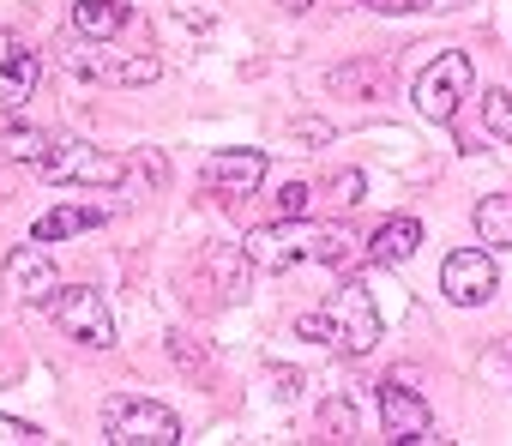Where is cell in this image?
I'll return each mask as SVG.
<instances>
[{"label": "cell", "instance_id": "6da1fadb", "mask_svg": "<svg viewBox=\"0 0 512 446\" xmlns=\"http://www.w3.org/2000/svg\"><path fill=\"white\" fill-rule=\"evenodd\" d=\"M241 260L253 272H290V266H332V272H356L368 266V248L344 230V223H302V217H272L260 230H247Z\"/></svg>", "mask_w": 512, "mask_h": 446}, {"label": "cell", "instance_id": "7a4b0ae2", "mask_svg": "<svg viewBox=\"0 0 512 446\" xmlns=\"http://www.w3.org/2000/svg\"><path fill=\"white\" fill-rule=\"evenodd\" d=\"M55 61H61L73 79H85V85H121V91H133V85H151V79L163 73L151 49H115V37L91 43V37H79V31H73V37L55 49Z\"/></svg>", "mask_w": 512, "mask_h": 446}, {"label": "cell", "instance_id": "3957f363", "mask_svg": "<svg viewBox=\"0 0 512 446\" xmlns=\"http://www.w3.org/2000/svg\"><path fill=\"white\" fill-rule=\"evenodd\" d=\"M320 320H326V344H338L344 356H368L380 344V308L362 278H344L332 290V302L320 308Z\"/></svg>", "mask_w": 512, "mask_h": 446}, {"label": "cell", "instance_id": "277c9868", "mask_svg": "<svg viewBox=\"0 0 512 446\" xmlns=\"http://www.w3.org/2000/svg\"><path fill=\"white\" fill-rule=\"evenodd\" d=\"M37 169L55 187H115L127 175L121 157H109L103 145H85V139H49V151L37 157Z\"/></svg>", "mask_w": 512, "mask_h": 446}, {"label": "cell", "instance_id": "5b68a950", "mask_svg": "<svg viewBox=\"0 0 512 446\" xmlns=\"http://www.w3.org/2000/svg\"><path fill=\"white\" fill-rule=\"evenodd\" d=\"M49 314H55V326H61L73 344H85V350H109V344H115V314L103 308V290H91V284H55Z\"/></svg>", "mask_w": 512, "mask_h": 446}, {"label": "cell", "instance_id": "8992f818", "mask_svg": "<svg viewBox=\"0 0 512 446\" xmlns=\"http://www.w3.org/2000/svg\"><path fill=\"white\" fill-rule=\"evenodd\" d=\"M103 434L115 446H175L181 440V422H175V410L127 392V398H109L103 404Z\"/></svg>", "mask_w": 512, "mask_h": 446}, {"label": "cell", "instance_id": "52a82bcc", "mask_svg": "<svg viewBox=\"0 0 512 446\" xmlns=\"http://www.w3.org/2000/svg\"><path fill=\"white\" fill-rule=\"evenodd\" d=\"M470 97V55H458V49H446L440 61H428L422 67V79H416V109L428 115V121H452L458 115V103Z\"/></svg>", "mask_w": 512, "mask_h": 446}, {"label": "cell", "instance_id": "ba28073f", "mask_svg": "<svg viewBox=\"0 0 512 446\" xmlns=\"http://www.w3.org/2000/svg\"><path fill=\"white\" fill-rule=\"evenodd\" d=\"M494 290H500L494 248H458V254H446V266H440V296H446L452 308H482Z\"/></svg>", "mask_w": 512, "mask_h": 446}, {"label": "cell", "instance_id": "9c48e42d", "mask_svg": "<svg viewBox=\"0 0 512 446\" xmlns=\"http://www.w3.org/2000/svg\"><path fill=\"white\" fill-rule=\"evenodd\" d=\"M199 181H205V193H217V199H241V193H260V181H266V151H211L205 163H199Z\"/></svg>", "mask_w": 512, "mask_h": 446}, {"label": "cell", "instance_id": "30bf717a", "mask_svg": "<svg viewBox=\"0 0 512 446\" xmlns=\"http://www.w3.org/2000/svg\"><path fill=\"white\" fill-rule=\"evenodd\" d=\"M380 422H386V434L404 440V446H416V440H440V434H434V410H428V398L410 392L404 380H386V386H380Z\"/></svg>", "mask_w": 512, "mask_h": 446}, {"label": "cell", "instance_id": "8fae6325", "mask_svg": "<svg viewBox=\"0 0 512 446\" xmlns=\"http://www.w3.org/2000/svg\"><path fill=\"white\" fill-rule=\"evenodd\" d=\"M37 73H43L37 49H25L13 31H0V115H19V109L31 103Z\"/></svg>", "mask_w": 512, "mask_h": 446}, {"label": "cell", "instance_id": "7c38bea8", "mask_svg": "<svg viewBox=\"0 0 512 446\" xmlns=\"http://www.w3.org/2000/svg\"><path fill=\"white\" fill-rule=\"evenodd\" d=\"M7 284H13L19 302H49L55 284H61V272H55V248H49V242H25V248H13V254H7Z\"/></svg>", "mask_w": 512, "mask_h": 446}, {"label": "cell", "instance_id": "4fadbf2b", "mask_svg": "<svg viewBox=\"0 0 512 446\" xmlns=\"http://www.w3.org/2000/svg\"><path fill=\"white\" fill-rule=\"evenodd\" d=\"M326 85H332L338 97L380 103V97H392V85H398V67H392V61H344V67H332V73H326Z\"/></svg>", "mask_w": 512, "mask_h": 446}, {"label": "cell", "instance_id": "5bb4252c", "mask_svg": "<svg viewBox=\"0 0 512 446\" xmlns=\"http://www.w3.org/2000/svg\"><path fill=\"white\" fill-rule=\"evenodd\" d=\"M416 248H422V223L416 217H386L368 236V266H404Z\"/></svg>", "mask_w": 512, "mask_h": 446}, {"label": "cell", "instance_id": "9a60e30c", "mask_svg": "<svg viewBox=\"0 0 512 446\" xmlns=\"http://www.w3.org/2000/svg\"><path fill=\"white\" fill-rule=\"evenodd\" d=\"M103 205H55L49 217H37L31 242H67V236H85V230H103Z\"/></svg>", "mask_w": 512, "mask_h": 446}, {"label": "cell", "instance_id": "2e32d148", "mask_svg": "<svg viewBox=\"0 0 512 446\" xmlns=\"http://www.w3.org/2000/svg\"><path fill=\"white\" fill-rule=\"evenodd\" d=\"M127 19H133L127 0H79V7H73V31H79V37H91V43L121 37V31H127Z\"/></svg>", "mask_w": 512, "mask_h": 446}, {"label": "cell", "instance_id": "e0dca14e", "mask_svg": "<svg viewBox=\"0 0 512 446\" xmlns=\"http://www.w3.org/2000/svg\"><path fill=\"white\" fill-rule=\"evenodd\" d=\"M470 223H476V236H482L488 248H512V193H488V199L470 211Z\"/></svg>", "mask_w": 512, "mask_h": 446}, {"label": "cell", "instance_id": "ac0fdd59", "mask_svg": "<svg viewBox=\"0 0 512 446\" xmlns=\"http://www.w3.org/2000/svg\"><path fill=\"white\" fill-rule=\"evenodd\" d=\"M43 151H49V133H43V127H25V121L0 127V157H7V163H31V169H37Z\"/></svg>", "mask_w": 512, "mask_h": 446}, {"label": "cell", "instance_id": "d6986e66", "mask_svg": "<svg viewBox=\"0 0 512 446\" xmlns=\"http://www.w3.org/2000/svg\"><path fill=\"white\" fill-rule=\"evenodd\" d=\"M482 127L512 145V97H506V91H488V97H482Z\"/></svg>", "mask_w": 512, "mask_h": 446}, {"label": "cell", "instance_id": "ffe728a7", "mask_svg": "<svg viewBox=\"0 0 512 446\" xmlns=\"http://www.w3.org/2000/svg\"><path fill=\"white\" fill-rule=\"evenodd\" d=\"M308 199H314V187H302V181H290V187H278V217H302L308 211Z\"/></svg>", "mask_w": 512, "mask_h": 446}, {"label": "cell", "instance_id": "44dd1931", "mask_svg": "<svg viewBox=\"0 0 512 446\" xmlns=\"http://www.w3.org/2000/svg\"><path fill=\"white\" fill-rule=\"evenodd\" d=\"M326 193H338L344 205H356V199H362V169H344V175H332V181H326Z\"/></svg>", "mask_w": 512, "mask_h": 446}, {"label": "cell", "instance_id": "7402d4cb", "mask_svg": "<svg viewBox=\"0 0 512 446\" xmlns=\"http://www.w3.org/2000/svg\"><path fill=\"white\" fill-rule=\"evenodd\" d=\"M31 440H43L31 422H13V416H0V446H31Z\"/></svg>", "mask_w": 512, "mask_h": 446}, {"label": "cell", "instance_id": "603a6c76", "mask_svg": "<svg viewBox=\"0 0 512 446\" xmlns=\"http://www.w3.org/2000/svg\"><path fill=\"white\" fill-rule=\"evenodd\" d=\"M326 428H332V434L344 428V440H350V434H356V410H350L344 398H332V404H326Z\"/></svg>", "mask_w": 512, "mask_h": 446}, {"label": "cell", "instance_id": "cb8c5ba5", "mask_svg": "<svg viewBox=\"0 0 512 446\" xmlns=\"http://www.w3.org/2000/svg\"><path fill=\"white\" fill-rule=\"evenodd\" d=\"M362 7H368V13H422L428 0H362Z\"/></svg>", "mask_w": 512, "mask_h": 446}, {"label": "cell", "instance_id": "d4e9b609", "mask_svg": "<svg viewBox=\"0 0 512 446\" xmlns=\"http://www.w3.org/2000/svg\"><path fill=\"white\" fill-rule=\"evenodd\" d=\"M278 7H290V13H302V7H314V0H278Z\"/></svg>", "mask_w": 512, "mask_h": 446}]
</instances>
